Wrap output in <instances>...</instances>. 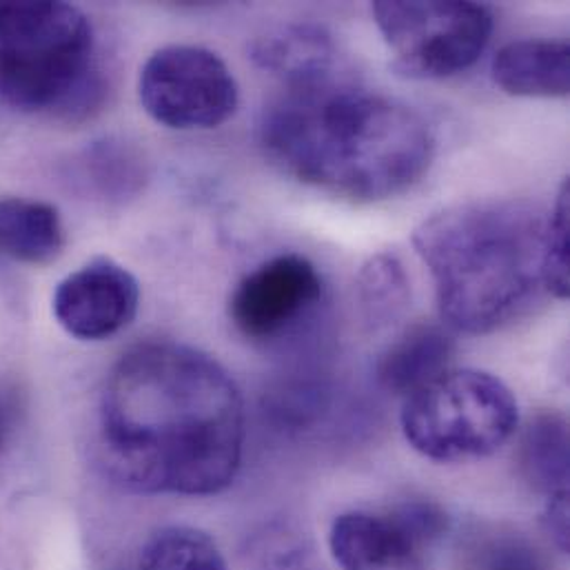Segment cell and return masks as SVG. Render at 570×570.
<instances>
[{"instance_id": "obj_18", "label": "cell", "mask_w": 570, "mask_h": 570, "mask_svg": "<svg viewBox=\"0 0 570 570\" xmlns=\"http://www.w3.org/2000/svg\"><path fill=\"white\" fill-rule=\"evenodd\" d=\"M360 297L373 320L393 317L409 297V281L395 256L380 254L368 261L360 274Z\"/></svg>"}, {"instance_id": "obj_10", "label": "cell", "mask_w": 570, "mask_h": 570, "mask_svg": "<svg viewBox=\"0 0 570 570\" xmlns=\"http://www.w3.org/2000/svg\"><path fill=\"white\" fill-rule=\"evenodd\" d=\"M138 281L118 263L96 258L67 276L53 295L58 324L73 337L98 342L120 333L138 313Z\"/></svg>"}, {"instance_id": "obj_6", "label": "cell", "mask_w": 570, "mask_h": 570, "mask_svg": "<svg viewBox=\"0 0 570 570\" xmlns=\"http://www.w3.org/2000/svg\"><path fill=\"white\" fill-rule=\"evenodd\" d=\"M375 24L393 67L417 80H440L473 67L493 36V13L466 0H380Z\"/></svg>"}, {"instance_id": "obj_8", "label": "cell", "mask_w": 570, "mask_h": 570, "mask_svg": "<svg viewBox=\"0 0 570 570\" xmlns=\"http://www.w3.org/2000/svg\"><path fill=\"white\" fill-rule=\"evenodd\" d=\"M446 531V513L415 500L382 513H342L331 524L328 549L340 570H426Z\"/></svg>"}, {"instance_id": "obj_5", "label": "cell", "mask_w": 570, "mask_h": 570, "mask_svg": "<svg viewBox=\"0 0 570 570\" xmlns=\"http://www.w3.org/2000/svg\"><path fill=\"white\" fill-rule=\"evenodd\" d=\"M406 442L433 462H471L498 453L518 431L513 391L478 368H449L402 406Z\"/></svg>"}, {"instance_id": "obj_16", "label": "cell", "mask_w": 570, "mask_h": 570, "mask_svg": "<svg viewBox=\"0 0 570 570\" xmlns=\"http://www.w3.org/2000/svg\"><path fill=\"white\" fill-rule=\"evenodd\" d=\"M145 163L127 142L107 138L94 142L78 160V180L96 198L122 203L134 198L145 185Z\"/></svg>"}, {"instance_id": "obj_4", "label": "cell", "mask_w": 570, "mask_h": 570, "mask_svg": "<svg viewBox=\"0 0 570 570\" xmlns=\"http://www.w3.org/2000/svg\"><path fill=\"white\" fill-rule=\"evenodd\" d=\"M102 96L94 29L67 2H0V100L24 114L80 116Z\"/></svg>"}, {"instance_id": "obj_21", "label": "cell", "mask_w": 570, "mask_h": 570, "mask_svg": "<svg viewBox=\"0 0 570 570\" xmlns=\"http://www.w3.org/2000/svg\"><path fill=\"white\" fill-rule=\"evenodd\" d=\"M544 524L549 535L562 551H569V495H558L547 500Z\"/></svg>"}, {"instance_id": "obj_17", "label": "cell", "mask_w": 570, "mask_h": 570, "mask_svg": "<svg viewBox=\"0 0 570 570\" xmlns=\"http://www.w3.org/2000/svg\"><path fill=\"white\" fill-rule=\"evenodd\" d=\"M140 570H229L223 551L205 531L165 527L156 531L140 556Z\"/></svg>"}, {"instance_id": "obj_7", "label": "cell", "mask_w": 570, "mask_h": 570, "mask_svg": "<svg viewBox=\"0 0 570 570\" xmlns=\"http://www.w3.org/2000/svg\"><path fill=\"white\" fill-rule=\"evenodd\" d=\"M145 111L171 129H214L238 109V82L227 62L196 45H169L149 56L138 78Z\"/></svg>"}, {"instance_id": "obj_1", "label": "cell", "mask_w": 570, "mask_h": 570, "mask_svg": "<svg viewBox=\"0 0 570 570\" xmlns=\"http://www.w3.org/2000/svg\"><path fill=\"white\" fill-rule=\"evenodd\" d=\"M245 402L207 353L151 342L111 368L100 395L98 446L107 473L145 495H214L238 475Z\"/></svg>"}, {"instance_id": "obj_9", "label": "cell", "mask_w": 570, "mask_h": 570, "mask_svg": "<svg viewBox=\"0 0 570 570\" xmlns=\"http://www.w3.org/2000/svg\"><path fill=\"white\" fill-rule=\"evenodd\" d=\"M322 291V278L311 261L283 254L236 286L229 313L245 337L267 342L306 317L320 304Z\"/></svg>"}, {"instance_id": "obj_14", "label": "cell", "mask_w": 570, "mask_h": 570, "mask_svg": "<svg viewBox=\"0 0 570 570\" xmlns=\"http://www.w3.org/2000/svg\"><path fill=\"white\" fill-rule=\"evenodd\" d=\"M65 229L56 207L24 198L0 200V256L24 265H47L58 258Z\"/></svg>"}, {"instance_id": "obj_3", "label": "cell", "mask_w": 570, "mask_h": 570, "mask_svg": "<svg viewBox=\"0 0 570 570\" xmlns=\"http://www.w3.org/2000/svg\"><path fill=\"white\" fill-rule=\"evenodd\" d=\"M547 227L538 209L518 203H464L424 220L413 245L442 320L482 335L529 311L547 291Z\"/></svg>"}, {"instance_id": "obj_12", "label": "cell", "mask_w": 570, "mask_h": 570, "mask_svg": "<svg viewBox=\"0 0 570 570\" xmlns=\"http://www.w3.org/2000/svg\"><path fill=\"white\" fill-rule=\"evenodd\" d=\"M453 353L455 342L442 326L417 324L386 348L377 364V377L386 391L409 397L446 373Z\"/></svg>"}, {"instance_id": "obj_15", "label": "cell", "mask_w": 570, "mask_h": 570, "mask_svg": "<svg viewBox=\"0 0 570 570\" xmlns=\"http://www.w3.org/2000/svg\"><path fill=\"white\" fill-rule=\"evenodd\" d=\"M520 469L542 495H569V424L556 413L538 415L520 442Z\"/></svg>"}, {"instance_id": "obj_2", "label": "cell", "mask_w": 570, "mask_h": 570, "mask_svg": "<svg viewBox=\"0 0 570 570\" xmlns=\"http://www.w3.org/2000/svg\"><path fill=\"white\" fill-rule=\"evenodd\" d=\"M261 145L293 180L351 203L404 194L435 151L411 107L333 71L286 87L263 114Z\"/></svg>"}, {"instance_id": "obj_20", "label": "cell", "mask_w": 570, "mask_h": 570, "mask_svg": "<svg viewBox=\"0 0 570 570\" xmlns=\"http://www.w3.org/2000/svg\"><path fill=\"white\" fill-rule=\"evenodd\" d=\"M570 185L562 183L553 216L547 227V291L558 299L569 297Z\"/></svg>"}, {"instance_id": "obj_11", "label": "cell", "mask_w": 570, "mask_h": 570, "mask_svg": "<svg viewBox=\"0 0 570 570\" xmlns=\"http://www.w3.org/2000/svg\"><path fill=\"white\" fill-rule=\"evenodd\" d=\"M493 78L509 96L564 98L570 91L569 42L544 38L509 42L493 60Z\"/></svg>"}, {"instance_id": "obj_19", "label": "cell", "mask_w": 570, "mask_h": 570, "mask_svg": "<svg viewBox=\"0 0 570 570\" xmlns=\"http://www.w3.org/2000/svg\"><path fill=\"white\" fill-rule=\"evenodd\" d=\"M471 570H553L547 556L522 535H491L480 540Z\"/></svg>"}, {"instance_id": "obj_13", "label": "cell", "mask_w": 570, "mask_h": 570, "mask_svg": "<svg viewBox=\"0 0 570 570\" xmlns=\"http://www.w3.org/2000/svg\"><path fill=\"white\" fill-rule=\"evenodd\" d=\"M333 56V40L317 24H291L258 38L252 47L256 65L281 76L286 87L331 73Z\"/></svg>"}]
</instances>
